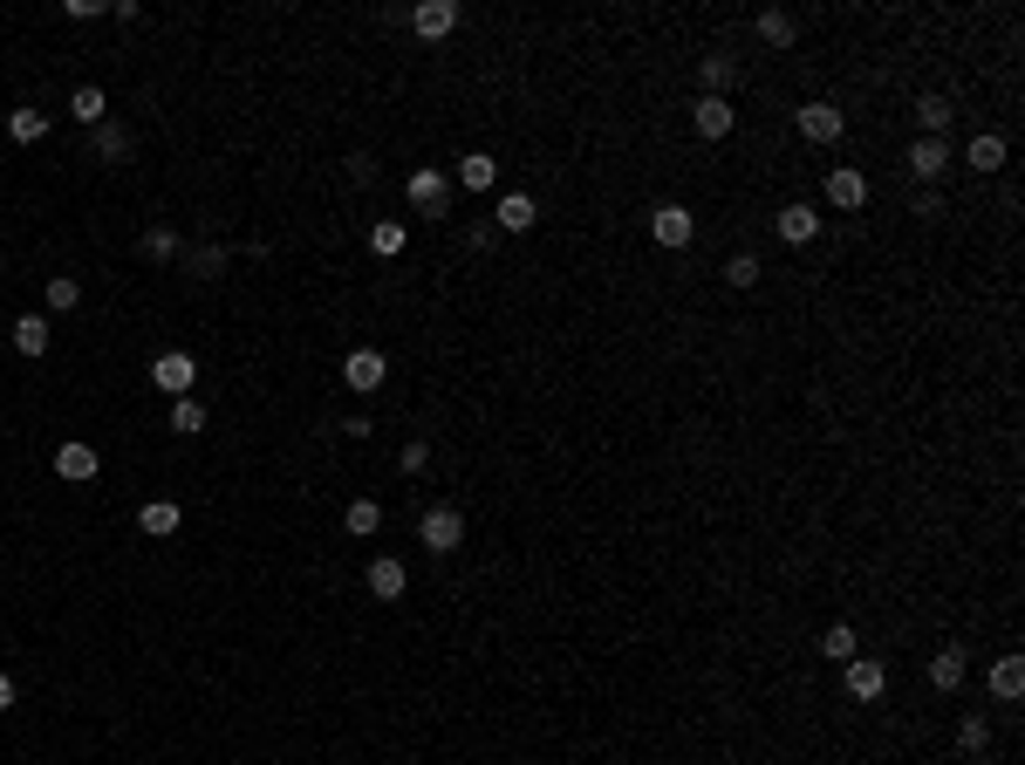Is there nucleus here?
Listing matches in <instances>:
<instances>
[{
	"instance_id": "f257e3e1",
	"label": "nucleus",
	"mask_w": 1025,
	"mask_h": 765,
	"mask_svg": "<svg viewBox=\"0 0 1025 765\" xmlns=\"http://www.w3.org/2000/svg\"><path fill=\"white\" fill-rule=\"evenodd\" d=\"M418 541H424L431 554H458V547H466V513H458V506H424Z\"/></svg>"
},
{
	"instance_id": "f03ea898",
	"label": "nucleus",
	"mask_w": 1025,
	"mask_h": 765,
	"mask_svg": "<svg viewBox=\"0 0 1025 765\" xmlns=\"http://www.w3.org/2000/svg\"><path fill=\"white\" fill-rule=\"evenodd\" d=\"M403 198H410V206H418V212L445 219V206H451V178H445L438 165H418V171L403 178Z\"/></svg>"
},
{
	"instance_id": "7ed1b4c3",
	"label": "nucleus",
	"mask_w": 1025,
	"mask_h": 765,
	"mask_svg": "<svg viewBox=\"0 0 1025 765\" xmlns=\"http://www.w3.org/2000/svg\"><path fill=\"white\" fill-rule=\"evenodd\" d=\"M150 382H158V390H165V397L178 403V397H192V382H198V363H192L185 349H165L158 363H150Z\"/></svg>"
},
{
	"instance_id": "20e7f679",
	"label": "nucleus",
	"mask_w": 1025,
	"mask_h": 765,
	"mask_svg": "<svg viewBox=\"0 0 1025 765\" xmlns=\"http://www.w3.org/2000/svg\"><path fill=\"white\" fill-rule=\"evenodd\" d=\"M841 670H848V697H855V704H882V691H889V663H876V656H848Z\"/></svg>"
},
{
	"instance_id": "39448f33",
	"label": "nucleus",
	"mask_w": 1025,
	"mask_h": 765,
	"mask_svg": "<svg viewBox=\"0 0 1025 765\" xmlns=\"http://www.w3.org/2000/svg\"><path fill=\"white\" fill-rule=\"evenodd\" d=\"M383 376H390V363H383V349H349L342 382H349L355 397H376V390H383Z\"/></svg>"
},
{
	"instance_id": "423d86ee",
	"label": "nucleus",
	"mask_w": 1025,
	"mask_h": 765,
	"mask_svg": "<svg viewBox=\"0 0 1025 765\" xmlns=\"http://www.w3.org/2000/svg\"><path fill=\"white\" fill-rule=\"evenodd\" d=\"M793 123H800L807 144H841V131H848V117H841L834 104H800V110H793Z\"/></svg>"
},
{
	"instance_id": "0eeeda50",
	"label": "nucleus",
	"mask_w": 1025,
	"mask_h": 765,
	"mask_svg": "<svg viewBox=\"0 0 1025 765\" xmlns=\"http://www.w3.org/2000/svg\"><path fill=\"white\" fill-rule=\"evenodd\" d=\"M96 472H102V458H96V445H83V438H69V445H56V478H69V486H89Z\"/></svg>"
},
{
	"instance_id": "6e6552de",
	"label": "nucleus",
	"mask_w": 1025,
	"mask_h": 765,
	"mask_svg": "<svg viewBox=\"0 0 1025 765\" xmlns=\"http://www.w3.org/2000/svg\"><path fill=\"white\" fill-rule=\"evenodd\" d=\"M780 240L786 246H813L820 240V206H807V198H793V206H780Z\"/></svg>"
},
{
	"instance_id": "1a4fd4ad",
	"label": "nucleus",
	"mask_w": 1025,
	"mask_h": 765,
	"mask_svg": "<svg viewBox=\"0 0 1025 765\" xmlns=\"http://www.w3.org/2000/svg\"><path fill=\"white\" fill-rule=\"evenodd\" d=\"M732 123H738V110L725 104V96H698V104H690V131L711 137V144H718V137H732Z\"/></svg>"
},
{
	"instance_id": "9d476101",
	"label": "nucleus",
	"mask_w": 1025,
	"mask_h": 765,
	"mask_svg": "<svg viewBox=\"0 0 1025 765\" xmlns=\"http://www.w3.org/2000/svg\"><path fill=\"white\" fill-rule=\"evenodd\" d=\"M410 28L424 41H445L458 28V0H418V8H410Z\"/></svg>"
},
{
	"instance_id": "9b49d317",
	"label": "nucleus",
	"mask_w": 1025,
	"mask_h": 765,
	"mask_svg": "<svg viewBox=\"0 0 1025 765\" xmlns=\"http://www.w3.org/2000/svg\"><path fill=\"white\" fill-rule=\"evenodd\" d=\"M650 233H656V246H690V233H698V219H690V206H656L650 212Z\"/></svg>"
},
{
	"instance_id": "f8f14e48",
	"label": "nucleus",
	"mask_w": 1025,
	"mask_h": 765,
	"mask_svg": "<svg viewBox=\"0 0 1025 765\" xmlns=\"http://www.w3.org/2000/svg\"><path fill=\"white\" fill-rule=\"evenodd\" d=\"M909 171L922 178V185H937V178L951 171V144H943V137H916L909 144Z\"/></svg>"
},
{
	"instance_id": "ddd939ff",
	"label": "nucleus",
	"mask_w": 1025,
	"mask_h": 765,
	"mask_svg": "<svg viewBox=\"0 0 1025 765\" xmlns=\"http://www.w3.org/2000/svg\"><path fill=\"white\" fill-rule=\"evenodd\" d=\"M828 206H841V212H855V206H868V178H861L855 165H841V171H828Z\"/></svg>"
},
{
	"instance_id": "4468645a",
	"label": "nucleus",
	"mask_w": 1025,
	"mask_h": 765,
	"mask_svg": "<svg viewBox=\"0 0 1025 765\" xmlns=\"http://www.w3.org/2000/svg\"><path fill=\"white\" fill-rule=\"evenodd\" d=\"M533 219H541V206H533L527 192H506V198H499V212H493L499 233H533Z\"/></svg>"
},
{
	"instance_id": "2eb2a0df",
	"label": "nucleus",
	"mask_w": 1025,
	"mask_h": 765,
	"mask_svg": "<svg viewBox=\"0 0 1025 765\" xmlns=\"http://www.w3.org/2000/svg\"><path fill=\"white\" fill-rule=\"evenodd\" d=\"M403 588H410L403 560H390V554H376V560H370V595H376V602H397Z\"/></svg>"
},
{
	"instance_id": "dca6fc26",
	"label": "nucleus",
	"mask_w": 1025,
	"mask_h": 765,
	"mask_svg": "<svg viewBox=\"0 0 1025 765\" xmlns=\"http://www.w3.org/2000/svg\"><path fill=\"white\" fill-rule=\"evenodd\" d=\"M89 150H96L102 165H123V158H131V131H123L117 117H110V123H96V131H89Z\"/></svg>"
},
{
	"instance_id": "f3484780",
	"label": "nucleus",
	"mask_w": 1025,
	"mask_h": 765,
	"mask_svg": "<svg viewBox=\"0 0 1025 765\" xmlns=\"http://www.w3.org/2000/svg\"><path fill=\"white\" fill-rule=\"evenodd\" d=\"M69 117L83 123V131H96V123H110V96H102L96 83H83V89L69 96Z\"/></svg>"
},
{
	"instance_id": "a211bd4d",
	"label": "nucleus",
	"mask_w": 1025,
	"mask_h": 765,
	"mask_svg": "<svg viewBox=\"0 0 1025 765\" xmlns=\"http://www.w3.org/2000/svg\"><path fill=\"white\" fill-rule=\"evenodd\" d=\"M137 526L150 533V541H171V533L185 526V513H178V499H150L144 513H137Z\"/></svg>"
},
{
	"instance_id": "6ab92c4d",
	"label": "nucleus",
	"mask_w": 1025,
	"mask_h": 765,
	"mask_svg": "<svg viewBox=\"0 0 1025 765\" xmlns=\"http://www.w3.org/2000/svg\"><path fill=\"white\" fill-rule=\"evenodd\" d=\"M48 342H56V321L48 315H21L14 321V349L21 355H48Z\"/></svg>"
},
{
	"instance_id": "aec40b11",
	"label": "nucleus",
	"mask_w": 1025,
	"mask_h": 765,
	"mask_svg": "<svg viewBox=\"0 0 1025 765\" xmlns=\"http://www.w3.org/2000/svg\"><path fill=\"white\" fill-rule=\"evenodd\" d=\"M493 178H499L493 150H466V158H458V185L466 192H493Z\"/></svg>"
},
{
	"instance_id": "412c9836",
	"label": "nucleus",
	"mask_w": 1025,
	"mask_h": 765,
	"mask_svg": "<svg viewBox=\"0 0 1025 765\" xmlns=\"http://www.w3.org/2000/svg\"><path fill=\"white\" fill-rule=\"evenodd\" d=\"M964 670H970V663H964V649H957V643H951V649H937V656H930V683H937V691H943V697H951V691H957V683H964Z\"/></svg>"
},
{
	"instance_id": "4be33fe9",
	"label": "nucleus",
	"mask_w": 1025,
	"mask_h": 765,
	"mask_svg": "<svg viewBox=\"0 0 1025 765\" xmlns=\"http://www.w3.org/2000/svg\"><path fill=\"white\" fill-rule=\"evenodd\" d=\"M759 41L765 48H793V41H800V21H793L786 8H765L759 14Z\"/></svg>"
},
{
	"instance_id": "5701e85b",
	"label": "nucleus",
	"mask_w": 1025,
	"mask_h": 765,
	"mask_svg": "<svg viewBox=\"0 0 1025 765\" xmlns=\"http://www.w3.org/2000/svg\"><path fill=\"white\" fill-rule=\"evenodd\" d=\"M964 165H978V171H1005V137L998 131H978L964 144Z\"/></svg>"
},
{
	"instance_id": "b1692460",
	"label": "nucleus",
	"mask_w": 1025,
	"mask_h": 765,
	"mask_svg": "<svg viewBox=\"0 0 1025 765\" xmlns=\"http://www.w3.org/2000/svg\"><path fill=\"white\" fill-rule=\"evenodd\" d=\"M41 301H48V315H75V308H83V280H75V274H48V294Z\"/></svg>"
},
{
	"instance_id": "393cba45",
	"label": "nucleus",
	"mask_w": 1025,
	"mask_h": 765,
	"mask_svg": "<svg viewBox=\"0 0 1025 765\" xmlns=\"http://www.w3.org/2000/svg\"><path fill=\"white\" fill-rule=\"evenodd\" d=\"M991 697H1005V704L1025 697V663H1018V656H998V663H991Z\"/></svg>"
},
{
	"instance_id": "a878e982",
	"label": "nucleus",
	"mask_w": 1025,
	"mask_h": 765,
	"mask_svg": "<svg viewBox=\"0 0 1025 765\" xmlns=\"http://www.w3.org/2000/svg\"><path fill=\"white\" fill-rule=\"evenodd\" d=\"M403 246H410V233H403L397 219H376V226H370V253H376V260H397Z\"/></svg>"
},
{
	"instance_id": "bb28decb",
	"label": "nucleus",
	"mask_w": 1025,
	"mask_h": 765,
	"mask_svg": "<svg viewBox=\"0 0 1025 765\" xmlns=\"http://www.w3.org/2000/svg\"><path fill=\"white\" fill-rule=\"evenodd\" d=\"M8 137H14V144H41V137H48V117H41V110H28V104L8 110Z\"/></svg>"
},
{
	"instance_id": "cd10ccee",
	"label": "nucleus",
	"mask_w": 1025,
	"mask_h": 765,
	"mask_svg": "<svg viewBox=\"0 0 1025 765\" xmlns=\"http://www.w3.org/2000/svg\"><path fill=\"white\" fill-rule=\"evenodd\" d=\"M820 656H828V663H848V656H861V635H855L848 622H834L828 635H820Z\"/></svg>"
},
{
	"instance_id": "c85d7f7f",
	"label": "nucleus",
	"mask_w": 1025,
	"mask_h": 765,
	"mask_svg": "<svg viewBox=\"0 0 1025 765\" xmlns=\"http://www.w3.org/2000/svg\"><path fill=\"white\" fill-rule=\"evenodd\" d=\"M185 267H192L198 280H219L226 267H233V253H226V246H192V253H185Z\"/></svg>"
},
{
	"instance_id": "c756f323",
	"label": "nucleus",
	"mask_w": 1025,
	"mask_h": 765,
	"mask_svg": "<svg viewBox=\"0 0 1025 765\" xmlns=\"http://www.w3.org/2000/svg\"><path fill=\"white\" fill-rule=\"evenodd\" d=\"M916 117H922V137H943V131H951V117H957V110H951V96H922V104H916Z\"/></svg>"
},
{
	"instance_id": "7c9ffc66",
	"label": "nucleus",
	"mask_w": 1025,
	"mask_h": 765,
	"mask_svg": "<svg viewBox=\"0 0 1025 765\" xmlns=\"http://www.w3.org/2000/svg\"><path fill=\"white\" fill-rule=\"evenodd\" d=\"M698 75H704V96H725V89L738 83V69H732V56H704V62H698Z\"/></svg>"
},
{
	"instance_id": "2f4dec72",
	"label": "nucleus",
	"mask_w": 1025,
	"mask_h": 765,
	"mask_svg": "<svg viewBox=\"0 0 1025 765\" xmlns=\"http://www.w3.org/2000/svg\"><path fill=\"white\" fill-rule=\"evenodd\" d=\"M171 430H178V438H198V430H205V403L198 397H178L171 403Z\"/></svg>"
},
{
	"instance_id": "473e14b6",
	"label": "nucleus",
	"mask_w": 1025,
	"mask_h": 765,
	"mask_svg": "<svg viewBox=\"0 0 1025 765\" xmlns=\"http://www.w3.org/2000/svg\"><path fill=\"white\" fill-rule=\"evenodd\" d=\"M342 526L355 533V541H370V533L383 526V506H376V499H355V506H349V513H342Z\"/></svg>"
},
{
	"instance_id": "72a5a7b5",
	"label": "nucleus",
	"mask_w": 1025,
	"mask_h": 765,
	"mask_svg": "<svg viewBox=\"0 0 1025 765\" xmlns=\"http://www.w3.org/2000/svg\"><path fill=\"white\" fill-rule=\"evenodd\" d=\"M137 246H144V260H178V233H171V226H150Z\"/></svg>"
},
{
	"instance_id": "f704fd0d",
	"label": "nucleus",
	"mask_w": 1025,
	"mask_h": 765,
	"mask_svg": "<svg viewBox=\"0 0 1025 765\" xmlns=\"http://www.w3.org/2000/svg\"><path fill=\"white\" fill-rule=\"evenodd\" d=\"M985 745H991V725L978 718V711H970V718L957 725V752H985Z\"/></svg>"
},
{
	"instance_id": "c9c22d12",
	"label": "nucleus",
	"mask_w": 1025,
	"mask_h": 765,
	"mask_svg": "<svg viewBox=\"0 0 1025 765\" xmlns=\"http://www.w3.org/2000/svg\"><path fill=\"white\" fill-rule=\"evenodd\" d=\"M725 280H732V288H759V260H752V253H732V260H725Z\"/></svg>"
},
{
	"instance_id": "e433bc0d",
	"label": "nucleus",
	"mask_w": 1025,
	"mask_h": 765,
	"mask_svg": "<svg viewBox=\"0 0 1025 765\" xmlns=\"http://www.w3.org/2000/svg\"><path fill=\"white\" fill-rule=\"evenodd\" d=\"M397 465H403V472H424V465H431V445H424V438H410V445L397 451Z\"/></svg>"
},
{
	"instance_id": "4c0bfd02",
	"label": "nucleus",
	"mask_w": 1025,
	"mask_h": 765,
	"mask_svg": "<svg viewBox=\"0 0 1025 765\" xmlns=\"http://www.w3.org/2000/svg\"><path fill=\"white\" fill-rule=\"evenodd\" d=\"M909 212H916V219H937V212H943V198H937V185H922V192H916V206H909Z\"/></svg>"
},
{
	"instance_id": "58836bf2",
	"label": "nucleus",
	"mask_w": 1025,
	"mask_h": 765,
	"mask_svg": "<svg viewBox=\"0 0 1025 765\" xmlns=\"http://www.w3.org/2000/svg\"><path fill=\"white\" fill-rule=\"evenodd\" d=\"M0 711H14V677L0 670Z\"/></svg>"
}]
</instances>
